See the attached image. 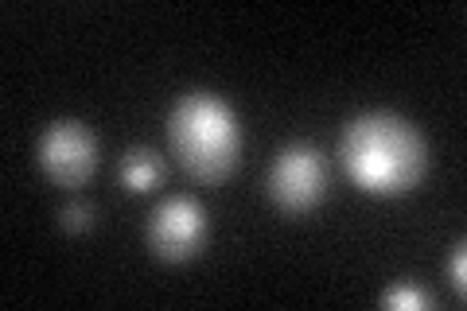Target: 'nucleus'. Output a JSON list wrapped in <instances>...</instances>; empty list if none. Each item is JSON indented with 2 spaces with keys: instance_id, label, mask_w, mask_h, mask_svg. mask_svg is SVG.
<instances>
[{
  "instance_id": "6",
  "label": "nucleus",
  "mask_w": 467,
  "mask_h": 311,
  "mask_svg": "<svg viewBox=\"0 0 467 311\" xmlns=\"http://www.w3.org/2000/svg\"><path fill=\"white\" fill-rule=\"evenodd\" d=\"M117 180L129 195H144V191H156L164 180V160H160L152 148H129L117 164Z\"/></svg>"
},
{
  "instance_id": "7",
  "label": "nucleus",
  "mask_w": 467,
  "mask_h": 311,
  "mask_svg": "<svg viewBox=\"0 0 467 311\" xmlns=\"http://www.w3.org/2000/svg\"><path fill=\"white\" fill-rule=\"evenodd\" d=\"M382 307H393V311H417V307H432V295L420 292L413 285H393L382 292Z\"/></svg>"
},
{
  "instance_id": "9",
  "label": "nucleus",
  "mask_w": 467,
  "mask_h": 311,
  "mask_svg": "<svg viewBox=\"0 0 467 311\" xmlns=\"http://www.w3.org/2000/svg\"><path fill=\"white\" fill-rule=\"evenodd\" d=\"M448 276H451V288H456V295H463L467 292V254H463V242H456V249H451Z\"/></svg>"
},
{
  "instance_id": "5",
  "label": "nucleus",
  "mask_w": 467,
  "mask_h": 311,
  "mask_svg": "<svg viewBox=\"0 0 467 311\" xmlns=\"http://www.w3.org/2000/svg\"><path fill=\"white\" fill-rule=\"evenodd\" d=\"M144 238L160 261H192L207 242V211L192 195H171L152 211Z\"/></svg>"
},
{
  "instance_id": "8",
  "label": "nucleus",
  "mask_w": 467,
  "mask_h": 311,
  "mask_svg": "<svg viewBox=\"0 0 467 311\" xmlns=\"http://www.w3.org/2000/svg\"><path fill=\"white\" fill-rule=\"evenodd\" d=\"M58 222H63V230L82 233L94 226V206L86 199H70V202H63V211H58Z\"/></svg>"
},
{
  "instance_id": "4",
  "label": "nucleus",
  "mask_w": 467,
  "mask_h": 311,
  "mask_svg": "<svg viewBox=\"0 0 467 311\" xmlns=\"http://www.w3.org/2000/svg\"><path fill=\"white\" fill-rule=\"evenodd\" d=\"M39 168L58 187H82L98 168V140L82 121H51L36 144Z\"/></svg>"
},
{
  "instance_id": "1",
  "label": "nucleus",
  "mask_w": 467,
  "mask_h": 311,
  "mask_svg": "<svg viewBox=\"0 0 467 311\" xmlns=\"http://www.w3.org/2000/svg\"><path fill=\"white\" fill-rule=\"evenodd\" d=\"M339 156L347 175L370 195H405L429 171V140L413 121L374 109L347 121Z\"/></svg>"
},
{
  "instance_id": "3",
  "label": "nucleus",
  "mask_w": 467,
  "mask_h": 311,
  "mask_svg": "<svg viewBox=\"0 0 467 311\" xmlns=\"http://www.w3.org/2000/svg\"><path fill=\"white\" fill-rule=\"evenodd\" d=\"M265 191L288 214H304V211H312V206H319V199L327 195V168H324L319 148L304 144V140L285 144L265 175Z\"/></svg>"
},
{
  "instance_id": "2",
  "label": "nucleus",
  "mask_w": 467,
  "mask_h": 311,
  "mask_svg": "<svg viewBox=\"0 0 467 311\" xmlns=\"http://www.w3.org/2000/svg\"><path fill=\"white\" fill-rule=\"evenodd\" d=\"M168 144L187 175H195L202 183H218L242 160L238 113L218 94L192 90L168 113Z\"/></svg>"
}]
</instances>
